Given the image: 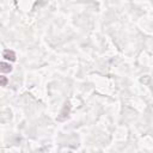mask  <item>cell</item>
Returning a JSON list of instances; mask_svg holds the SVG:
<instances>
[{"label":"cell","instance_id":"cell-1","mask_svg":"<svg viewBox=\"0 0 153 153\" xmlns=\"http://www.w3.org/2000/svg\"><path fill=\"white\" fill-rule=\"evenodd\" d=\"M4 59L7 60V61H16V53L13 50H10V49H6L4 50V54H2Z\"/></svg>","mask_w":153,"mask_h":153},{"label":"cell","instance_id":"cell-2","mask_svg":"<svg viewBox=\"0 0 153 153\" xmlns=\"http://www.w3.org/2000/svg\"><path fill=\"white\" fill-rule=\"evenodd\" d=\"M12 71V66L8 62H0V72L2 73H10Z\"/></svg>","mask_w":153,"mask_h":153},{"label":"cell","instance_id":"cell-3","mask_svg":"<svg viewBox=\"0 0 153 153\" xmlns=\"http://www.w3.org/2000/svg\"><path fill=\"white\" fill-rule=\"evenodd\" d=\"M7 82H8L7 78H6V76H4V75H0V86H6V85H7Z\"/></svg>","mask_w":153,"mask_h":153}]
</instances>
